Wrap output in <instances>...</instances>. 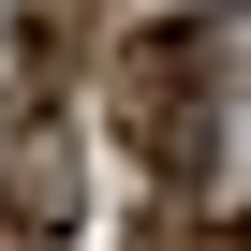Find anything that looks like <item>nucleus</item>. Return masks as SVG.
<instances>
[{"mask_svg":"<svg viewBox=\"0 0 251 251\" xmlns=\"http://www.w3.org/2000/svg\"><path fill=\"white\" fill-rule=\"evenodd\" d=\"M0 251H30V236H15V222H0Z\"/></svg>","mask_w":251,"mask_h":251,"instance_id":"7ed1b4c3","label":"nucleus"},{"mask_svg":"<svg viewBox=\"0 0 251 251\" xmlns=\"http://www.w3.org/2000/svg\"><path fill=\"white\" fill-rule=\"evenodd\" d=\"M103 133L148 192H192L222 163V15H163L103 59Z\"/></svg>","mask_w":251,"mask_h":251,"instance_id":"f257e3e1","label":"nucleus"},{"mask_svg":"<svg viewBox=\"0 0 251 251\" xmlns=\"http://www.w3.org/2000/svg\"><path fill=\"white\" fill-rule=\"evenodd\" d=\"M236 15H251V0H236Z\"/></svg>","mask_w":251,"mask_h":251,"instance_id":"20e7f679","label":"nucleus"},{"mask_svg":"<svg viewBox=\"0 0 251 251\" xmlns=\"http://www.w3.org/2000/svg\"><path fill=\"white\" fill-rule=\"evenodd\" d=\"M74 207H89V192H74V148H59V103H15V133H0V222L45 251Z\"/></svg>","mask_w":251,"mask_h":251,"instance_id":"f03ea898","label":"nucleus"}]
</instances>
